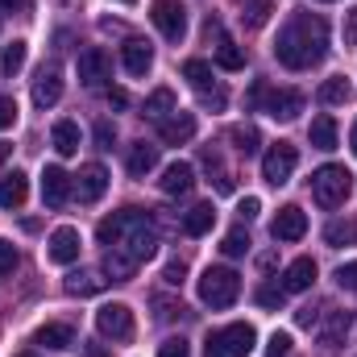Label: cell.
I'll return each instance as SVG.
<instances>
[{
	"label": "cell",
	"mask_w": 357,
	"mask_h": 357,
	"mask_svg": "<svg viewBox=\"0 0 357 357\" xmlns=\"http://www.w3.org/2000/svg\"><path fill=\"white\" fill-rule=\"evenodd\" d=\"M183 79L199 91L204 108H225V100H229V96H225V88H216V84H212V67H208L204 59H187V63H183Z\"/></svg>",
	"instance_id": "cell-7"
},
{
	"label": "cell",
	"mask_w": 357,
	"mask_h": 357,
	"mask_svg": "<svg viewBox=\"0 0 357 357\" xmlns=\"http://www.w3.org/2000/svg\"><path fill=\"white\" fill-rule=\"evenodd\" d=\"M158 357H191V345H187L183 337H171V341H162Z\"/></svg>",
	"instance_id": "cell-41"
},
{
	"label": "cell",
	"mask_w": 357,
	"mask_h": 357,
	"mask_svg": "<svg viewBox=\"0 0 357 357\" xmlns=\"http://www.w3.org/2000/svg\"><path fill=\"white\" fill-rule=\"evenodd\" d=\"M324 241L328 245H357V220H333L324 229Z\"/></svg>",
	"instance_id": "cell-33"
},
{
	"label": "cell",
	"mask_w": 357,
	"mask_h": 357,
	"mask_svg": "<svg viewBox=\"0 0 357 357\" xmlns=\"http://www.w3.org/2000/svg\"><path fill=\"white\" fill-rule=\"evenodd\" d=\"M96 328H100V337L133 341V312H129V303H104L96 312Z\"/></svg>",
	"instance_id": "cell-9"
},
{
	"label": "cell",
	"mask_w": 357,
	"mask_h": 357,
	"mask_svg": "<svg viewBox=\"0 0 357 357\" xmlns=\"http://www.w3.org/2000/svg\"><path fill=\"white\" fill-rule=\"evenodd\" d=\"M25 54H29V46H25V42L4 46V54H0V75H4V79H13V75L25 67Z\"/></svg>",
	"instance_id": "cell-32"
},
{
	"label": "cell",
	"mask_w": 357,
	"mask_h": 357,
	"mask_svg": "<svg viewBox=\"0 0 357 357\" xmlns=\"http://www.w3.org/2000/svg\"><path fill=\"white\" fill-rule=\"evenodd\" d=\"M125 167H129V175H133V178H146L154 167H158V146L137 142V146L129 150V162H125Z\"/></svg>",
	"instance_id": "cell-23"
},
{
	"label": "cell",
	"mask_w": 357,
	"mask_h": 357,
	"mask_svg": "<svg viewBox=\"0 0 357 357\" xmlns=\"http://www.w3.org/2000/svg\"><path fill=\"white\" fill-rule=\"evenodd\" d=\"M17 357H38V354H17Z\"/></svg>",
	"instance_id": "cell-53"
},
{
	"label": "cell",
	"mask_w": 357,
	"mask_h": 357,
	"mask_svg": "<svg viewBox=\"0 0 357 357\" xmlns=\"http://www.w3.org/2000/svg\"><path fill=\"white\" fill-rule=\"evenodd\" d=\"M349 191H354V175L345 167H337V162H328V167H320L312 175V199L320 208H341L349 199Z\"/></svg>",
	"instance_id": "cell-5"
},
{
	"label": "cell",
	"mask_w": 357,
	"mask_h": 357,
	"mask_svg": "<svg viewBox=\"0 0 357 357\" xmlns=\"http://www.w3.org/2000/svg\"><path fill=\"white\" fill-rule=\"evenodd\" d=\"M71 199V175L63 167H46L42 171V204L46 208H63Z\"/></svg>",
	"instance_id": "cell-14"
},
{
	"label": "cell",
	"mask_w": 357,
	"mask_h": 357,
	"mask_svg": "<svg viewBox=\"0 0 357 357\" xmlns=\"http://www.w3.org/2000/svg\"><path fill=\"white\" fill-rule=\"evenodd\" d=\"M121 63H125V71L129 75H146L150 67H154V50H150V42H142V38H129L125 46H121Z\"/></svg>",
	"instance_id": "cell-17"
},
{
	"label": "cell",
	"mask_w": 357,
	"mask_h": 357,
	"mask_svg": "<svg viewBox=\"0 0 357 357\" xmlns=\"http://www.w3.org/2000/svg\"><path fill=\"white\" fill-rule=\"evenodd\" d=\"M262 112H270L274 121H295L299 112H303V96L299 91H270L266 88V96H262Z\"/></svg>",
	"instance_id": "cell-15"
},
{
	"label": "cell",
	"mask_w": 357,
	"mask_h": 357,
	"mask_svg": "<svg viewBox=\"0 0 357 357\" xmlns=\"http://www.w3.org/2000/svg\"><path fill=\"white\" fill-rule=\"evenodd\" d=\"M13 125H17V100L0 96V129H13Z\"/></svg>",
	"instance_id": "cell-40"
},
{
	"label": "cell",
	"mask_w": 357,
	"mask_h": 357,
	"mask_svg": "<svg viewBox=\"0 0 357 357\" xmlns=\"http://www.w3.org/2000/svg\"><path fill=\"white\" fill-rule=\"evenodd\" d=\"M349 146H354V154H357V125H354V133H349Z\"/></svg>",
	"instance_id": "cell-52"
},
{
	"label": "cell",
	"mask_w": 357,
	"mask_h": 357,
	"mask_svg": "<svg viewBox=\"0 0 357 357\" xmlns=\"http://www.w3.org/2000/svg\"><path fill=\"white\" fill-rule=\"evenodd\" d=\"M270 233H274V241H299V237L307 233V212H303V208H295V204L278 208V216H274Z\"/></svg>",
	"instance_id": "cell-13"
},
{
	"label": "cell",
	"mask_w": 357,
	"mask_h": 357,
	"mask_svg": "<svg viewBox=\"0 0 357 357\" xmlns=\"http://www.w3.org/2000/svg\"><path fill=\"white\" fill-rule=\"evenodd\" d=\"M241 295V274L229 266H208L199 274V299L208 307H233Z\"/></svg>",
	"instance_id": "cell-3"
},
{
	"label": "cell",
	"mask_w": 357,
	"mask_h": 357,
	"mask_svg": "<svg viewBox=\"0 0 357 357\" xmlns=\"http://www.w3.org/2000/svg\"><path fill=\"white\" fill-rule=\"evenodd\" d=\"M307 137H312V146L316 150H337V121L324 112V116H316L312 121V129H307Z\"/></svg>",
	"instance_id": "cell-29"
},
{
	"label": "cell",
	"mask_w": 357,
	"mask_h": 357,
	"mask_svg": "<svg viewBox=\"0 0 357 357\" xmlns=\"http://www.w3.org/2000/svg\"><path fill=\"white\" fill-rule=\"evenodd\" d=\"M158 183H162L167 195H187V191L195 187V171H191V162H171Z\"/></svg>",
	"instance_id": "cell-20"
},
{
	"label": "cell",
	"mask_w": 357,
	"mask_h": 357,
	"mask_svg": "<svg viewBox=\"0 0 357 357\" xmlns=\"http://www.w3.org/2000/svg\"><path fill=\"white\" fill-rule=\"evenodd\" d=\"M154 307H158V320H171V316H175V312H183V307H178V303H171V299H162V295H158V299H154Z\"/></svg>",
	"instance_id": "cell-47"
},
{
	"label": "cell",
	"mask_w": 357,
	"mask_h": 357,
	"mask_svg": "<svg viewBox=\"0 0 357 357\" xmlns=\"http://www.w3.org/2000/svg\"><path fill=\"white\" fill-rule=\"evenodd\" d=\"M320 104H328V108H337V104H349L354 100V88H349V79L345 75H333V79H324L320 84Z\"/></svg>",
	"instance_id": "cell-28"
},
{
	"label": "cell",
	"mask_w": 357,
	"mask_h": 357,
	"mask_svg": "<svg viewBox=\"0 0 357 357\" xmlns=\"http://www.w3.org/2000/svg\"><path fill=\"white\" fill-rule=\"evenodd\" d=\"M291 354V333H274L266 341V357H287Z\"/></svg>",
	"instance_id": "cell-38"
},
{
	"label": "cell",
	"mask_w": 357,
	"mask_h": 357,
	"mask_svg": "<svg viewBox=\"0 0 357 357\" xmlns=\"http://www.w3.org/2000/svg\"><path fill=\"white\" fill-rule=\"evenodd\" d=\"M345 42H349V46L357 42V8L354 13H345Z\"/></svg>",
	"instance_id": "cell-48"
},
{
	"label": "cell",
	"mask_w": 357,
	"mask_h": 357,
	"mask_svg": "<svg viewBox=\"0 0 357 357\" xmlns=\"http://www.w3.org/2000/svg\"><path fill=\"white\" fill-rule=\"evenodd\" d=\"M229 258H241V254H250V233L245 229H233V233H225V245H220Z\"/></svg>",
	"instance_id": "cell-37"
},
{
	"label": "cell",
	"mask_w": 357,
	"mask_h": 357,
	"mask_svg": "<svg viewBox=\"0 0 357 357\" xmlns=\"http://www.w3.org/2000/svg\"><path fill=\"white\" fill-rule=\"evenodd\" d=\"M328 54V25L316 13H291L287 25L278 29L274 42V59L291 71H307Z\"/></svg>",
	"instance_id": "cell-1"
},
{
	"label": "cell",
	"mask_w": 357,
	"mask_h": 357,
	"mask_svg": "<svg viewBox=\"0 0 357 357\" xmlns=\"http://www.w3.org/2000/svg\"><path fill=\"white\" fill-rule=\"evenodd\" d=\"M349 328H354V316H349V312H333L328 324H324V333H320V345H324L328 354L341 349V341L349 337Z\"/></svg>",
	"instance_id": "cell-21"
},
{
	"label": "cell",
	"mask_w": 357,
	"mask_h": 357,
	"mask_svg": "<svg viewBox=\"0 0 357 357\" xmlns=\"http://www.w3.org/2000/svg\"><path fill=\"white\" fill-rule=\"evenodd\" d=\"M59 100H63V71H59V63H42V71L33 79V104L54 108Z\"/></svg>",
	"instance_id": "cell-11"
},
{
	"label": "cell",
	"mask_w": 357,
	"mask_h": 357,
	"mask_svg": "<svg viewBox=\"0 0 357 357\" xmlns=\"http://www.w3.org/2000/svg\"><path fill=\"white\" fill-rule=\"evenodd\" d=\"M104 191H108V171H104L100 162H88V167L75 175V195H79V204H96Z\"/></svg>",
	"instance_id": "cell-16"
},
{
	"label": "cell",
	"mask_w": 357,
	"mask_h": 357,
	"mask_svg": "<svg viewBox=\"0 0 357 357\" xmlns=\"http://www.w3.org/2000/svg\"><path fill=\"white\" fill-rule=\"evenodd\" d=\"M212 225H216V208H212V204H195V208L183 216V233H187V237H204V233H212Z\"/></svg>",
	"instance_id": "cell-25"
},
{
	"label": "cell",
	"mask_w": 357,
	"mask_h": 357,
	"mask_svg": "<svg viewBox=\"0 0 357 357\" xmlns=\"http://www.w3.org/2000/svg\"><path fill=\"white\" fill-rule=\"evenodd\" d=\"M316 262L312 258H295L291 266H287V274H282V291L287 295H299V291H312V282H316Z\"/></svg>",
	"instance_id": "cell-18"
},
{
	"label": "cell",
	"mask_w": 357,
	"mask_h": 357,
	"mask_svg": "<svg viewBox=\"0 0 357 357\" xmlns=\"http://www.w3.org/2000/svg\"><path fill=\"white\" fill-rule=\"evenodd\" d=\"M295 167H299V150L291 142H278V146H270L266 158H262V178L270 187H282V183H291Z\"/></svg>",
	"instance_id": "cell-6"
},
{
	"label": "cell",
	"mask_w": 357,
	"mask_h": 357,
	"mask_svg": "<svg viewBox=\"0 0 357 357\" xmlns=\"http://www.w3.org/2000/svg\"><path fill=\"white\" fill-rule=\"evenodd\" d=\"M17 8H25V0H0V13H17Z\"/></svg>",
	"instance_id": "cell-50"
},
{
	"label": "cell",
	"mask_w": 357,
	"mask_h": 357,
	"mask_svg": "<svg viewBox=\"0 0 357 357\" xmlns=\"http://www.w3.org/2000/svg\"><path fill=\"white\" fill-rule=\"evenodd\" d=\"M158 137H162L167 146H187V142L195 137V112L175 108L171 116H162V121H158Z\"/></svg>",
	"instance_id": "cell-12"
},
{
	"label": "cell",
	"mask_w": 357,
	"mask_h": 357,
	"mask_svg": "<svg viewBox=\"0 0 357 357\" xmlns=\"http://www.w3.org/2000/svg\"><path fill=\"white\" fill-rule=\"evenodd\" d=\"M17 262H21V258H17V245H13V241H0V274H13Z\"/></svg>",
	"instance_id": "cell-39"
},
{
	"label": "cell",
	"mask_w": 357,
	"mask_h": 357,
	"mask_svg": "<svg viewBox=\"0 0 357 357\" xmlns=\"http://www.w3.org/2000/svg\"><path fill=\"white\" fill-rule=\"evenodd\" d=\"M150 21L158 25V33L167 42H183L187 38V8L178 0H154L150 4Z\"/></svg>",
	"instance_id": "cell-8"
},
{
	"label": "cell",
	"mask_w": 357,
	"mask_h": 357,
	"mask_svg": "<svg viewBox=\"0 0 357 357\" xmlns=\"http://www.w3.org/2000/svg\"><path fill=\"white\" fill-rule=\"evenodd\" d=\"M112 142H116V129H112L108 121H100V125H96V146H100V150H112Z\"/></svg>",
	"instance_id": "cell-45"
},
{
	"label": "cell",
	"mask_w": 357,
	"mask_h": 357,
	"mask_svg": "<svg viewBox=\"0 0 357 357\" xmlns=\"http://www.w3.org/2000/svg\"><path fill=\"white\" fill-rule=\"evenodd\" d=\"M162 278H167V287H183V278H187V262H183V258L171 262V266L162 270Z\"/></svg>",
	"instance_id": "cell-43"
},
{
	"label": "cell",
	"mask_w": 357,
	"mask_h": 357,
	"mask_svg": "<svg viewBox=\"0 0 357 357\" xmlns=\"http://www.w3.org/2000/svg\"><path fill=\"white\" fill-rule=\"evenodd\" d=\"M337 282H341L345 291H354V295H357V262H345V266L337 270Z\"/></svg>",
	"instance_id": "cell-44"
},
{
	"label": "cell",
	"mask_w": 357,
	"mask_h": 357,
	"mask_svg": "<svg viewBox=\"0 0 357 357\" xmlns=\"http://www.w3.org/2000/svg\"><path fill=\"white\" fill-rule=\"evenodd\" d=\"M121 4H133V0H121Z\"/></svg>",
	"instance_id": "cell-54"
},
{
	"label": "cell",
	"mask_w": 357,
	"mask_h": 357,
	"mask_svg": "<svg viewBox=\"0 0 357 357\" xmlns=\"http://www.w3.org/2000/svg\"><path fill=\"white\" fill-rule=\"evenodd\" d=\"M108 104H112V108H129V91L112 88V91H108Z\"/></svg>",
	"instance_id": "cell-49"
},
{
	"label": "cell",
	"mask_w": 357,
	"mask_h": 357,
	"mask_svg": "<svg viewBox=\"0 0 357 357\" xmlns=\"http://www.w3.org/2000/svg\"><path fill=\"white\" fill-rule=\"evenodd\" d=\"M270 13H274V0H250L245 13H241V21H245V29H262L270 21Z\"/></svg>",
	"instance_id": "cell-34"
},
{
	"label": "cell",
	"mask_w": 357,
	"mask_h": 357,
	"mask_svg": "<svg viewBox=\"0 0 357 357\" xmlns=\"http://www.w3.org/2000/svg\"><path fill=\"white\" fill-rule=\"evenodd\" d=\"M96 237H100V245L121 250V254H129L137 262L154 258V250H158V233L150 225V212H142V208H121V212L104 216Z\"/></svg>",
	"instance_id": "cell-2"
},
{
	"label": "cell",
	"mask_w": 357,
	"mask_h": 357,
	"mask_svg": "<svg viewBox=\"0 0 357 357\" xmlns=\"http://www.w3.org/2000/svg\"><path fill=\"white\" fill-rule=\"evenodd\" d=\"M25 195H29V178L21 175V171L0 178V208H21Z\"/></svg>",
	"instance_id": "cell-24"
},
{
	"label": "cell",
	"mask_w": 357,
	"mask_h": 357,
	"mask_svg": "<svg viewBox=\"0 0 357 357\" xmlns=\"http://www.w3.org/2000/svg\"><path fill=\"white\" fill-rule=\"evenodd\" d=\"M79 250H84V241H79V229H71V225L54 229L50 241H46V258H50L54 266H71V262L79 258Z\"/></svg>",
	"instance_id": "cell-10"
},
{
	"label": "cell",
	"mask_w": 357,
	"mask_h": 357,
	"mask_svg": "<svg viewBox=\"0 0 357 357\" xmlns=\"http://www.w3.org/2000/svg\"><path fill=\"white\" fill-rule=\"evenodd\" d=\"M104 287H108V278H104L100 270H71V274H67V291L79 295V299H84V295H100Z\"/></svg>",
	"instance_id": "cell-22"
},
{
	"label": "cell",
	"mask_w": 357,
	"mask_h": 357,
	"mask_svg": "<svg viewBox=\"0 0 357 357\" xmlns=\"http://www.w3.org/2000/svg\"><path fill=\"white\" fill-rule=\"evenodd\" d=\"M33 341L46 345V349H71V345H75V328H71V324H42Z\"/></svg>",
	"instance_id": "cell-27"
},
{
	"label": "cell",
	"mask_w": 357,
	"mask_h": 357,
	"mask_svg": "<svg viewBox=\"0 0 357 357\" xmlns=\"http://www.w3.org/2000/svg\"><path fill=\"white\" fill-rule=\"evenodd\" d=\"M258 212H262V199H258V195H245V199H241V220H254Z\"/></svg>",
	"instance_id": "cell-46"
},
{
	"label": "cell",
	"mask_w": 357,
	"mask_h": 357,
	"mask_svg": "<svg viewBox=\"0 0 357 357\" xmlns=\"http://www.w3.org/2000/svg\"><path fill=\"white\" fill-rule=\"evenodd\" d=\"M137 258H129V254H121V250H108L104 254V274L112 278V282H129L133 274H137Z\"/></svg>",
	"instance_id": "cell-26"
},
{
	"label": "cell",
	"mask_w": 357,
	"mask_h": 357,
	"mask_svg": "<svg viewBox=\"0 0 357 357\" xmlns=\"http://www.w3.org/2000/svg\"><path fill=\"white\" fill-rule=\"evenodd\" d=\"M175 108H178V100H175V91H171V88H158V91H150V96H146V116H154V121L171 116Z\"/></svg>",
	"instance_id": "cell-31"
},
{
	"label": "cell",
	"mask_w": 357,
	"mask_h": 357,
	"mask_svg": "<svg viewBox=\"0 0 357 357\" xmlns=\"http://www.w3.org/2000/svg\"><path fill=\"white\" fill-rule=\"evenodd\" d=\"M216 67H225V71H241V67H245V54H241L229 38H220V46H216Z\"/></svg>",
	"instance_id": "cell-36"
},
{
	"label": "cell",
	"mask_w": 357,
	"mask_h": 357,
	"mask_svg": "<svg viewBox=\"0 0 357 357\" xmlns=\"http://www.w3.org/2000/svg\"><path fill=\"white\" fill-rule=\"evenodd\" d=\"M8 154H13V146H8V142H0V167L8 162Z\"/></svg>",
	"instance_id": "cell-51"
},
{
	"label": "cell",
	"mask_w": 357,
	"mask_h": 357,
	"mask_svg": "<svg viewBox=\"0 0 357 357\" xmlns=\"http://www.w3.org/2000/svg\"><path fill=\"white\" fill-rule=\"evenodd\" d=\"M50 142H54V150H59L63 158H71V154L79 150V125H75V121H59L54 133H50Z\"/></svg>",
	"instance_id": "cell-30"
},
{
	"label": "cell",
	"mask_w": 357,
	"mask_h": 357,
	"mask_svg": "<svg viewBox=\"0 0 357 357\" xmlns=\"http://www.w3.org/2000/svg\"><path fill=\"white\" fill-rule=\"evenodd\" d=\"M229 137H233V146H237V150H241L245 158H250V154H258V146H262V133H258L254 125H237V129H233Z\"/></svg>",
	"instance_id": "cell-35"
},
{
	"label": "cell",
	"mask_w": 357,
	"mask_h": 357,
	"mask_svg": "<svg viewBox=\"0 0 357 357\" xmlns=\"http://www.w3.org/2000/svg\"><path fill=\"white\" fill-rule=\"evenodd\" d=\"M282 299H287L282 287H262V291H258V303H262V307H282Z\"/></svg>",
	"instance_id": "cell-42"
},
{
	"label": "cell",
	"mask_w": 357,
	"mask_h": 357,
	"mask_svg": "<svg viewBox=\"0 0 357 357\" xmlns=\"http://www.w3.org/2000/svg\"><path fill=\"white\" fill-rule=\"evenodd\" d=\"M324 4H333V0H324Z\"/></svg>",
	"instance_id": "cell-55"
},
{
	"label": "cell",
	"mask_w": 357,
	"mask_h": 357,
	"mask_svg": "<svg viewBox=\"0 0 357 357\" xmlns=\"http://www.w3.org/2000/svg\"><path fill=\"white\" fill-rule=\"evenodd\" d=\"M108 79V54L100 50V46H91L79 54V84H88V88H100Z\"/></svg>",
	"instance_id": "cell-19"
},
{
	"label": "cell",
	"mask_w": 357,
	"mask_h": 357,
	"mask_svg": "<svg viewBox=\"0 0 357 357\" xmlns=\"http://www.w3.org/2000/svg\"><path fill=\"white\" fill-rule=\"evenodd\" d=\"M254 345H258L254 324L237 320V324H225L220 333H212V337H208L204 357H250V354H254Z\"/></svg>",
	"instance_id": "cell-4"
}]
</instances>
